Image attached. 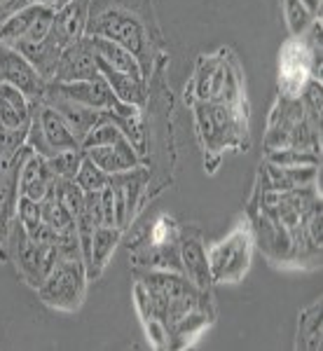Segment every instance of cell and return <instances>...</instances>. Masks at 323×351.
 Wrapping results in <instances>:
<instances>
[{
    "label": "cell",
    "mask_w": 323,
    "mask_h": 351,
    "mask_svg": "<svg viewBox=\"0 0 323 351\" xmlns=\"http://www.w3.org/2000/svg\"><path fill=\"white\" fill-rule=\"evenodd\" d=\"M127 47L139 59L143 75L164 68V40L152 0H89L87 33Z\"/></svg>",
    "instance_id": "cell-1"
},
{
    "label": "cell",
    "mask_w": 323,
    "mask_h": 351,
    "mask_svg": "<svg viewBox=\"0 0 323 351\" xmlns=\"http://www.w3.org/2000/svg\"><path fill=\"white\" fill-rule=\"evenodd\" d=\"M190 104L192 101H211V104L241 108L243 89L239 68H237V64L230 59L225 49L211 56H200L195 77H192L190 84Z\"/></svg>",
    "instance_id": "cell-2"
},
{
    "label": "cell",
    "mask_w": 323,
    "mask_h": 351,
    "mask_svg": "<svg viewBox=\"0 0 323 351\" xmlns=\"http://www.w3.org/2000/svg\"><path fill=\"white\" fill-rule=\"evenodd\" d=\"M87 281L82 253H56V263L38 288V298L52 309L77 311L87 295Z\"/></svg>",
    "instance_id": "cell-3"
},
{
    "label": "cell",
    "mask_w": 323,
    "mask_h": 351,
    "mask_svg": "<svg viewBox=\"0 0 323 351\" xmlns=\"http://www.w3.org/2000/svg\"><path fill=\"white\" fill-rule=\"evenodd\" d=\"M192 106L204 150L220 152L225 148H239L241 136L246 134V117L241 108L211 101H192Z\"/></svg>",
    "instance_id": "cell-4"
},
{
    "label": "cell",
    "mask_w": 323,
    "mask_h": 351,
    "mask_svg": "<svg viewBox=\"0 0 323 351\" xmlns=\"http://www.w3.org/2000/svg\"><path fill=\"white\" fill-rule=\"evenodd\" d=\"M8 260L14 263L21 279L38 291L56 263V246L31 241V237L26 234V230L16 220L8 239Z\"/></svg>",
    "instance_id": "cell-5"
},
{
    "label": "cell",
    "mask_w": 323,
    "mask_h": 351,
    "mask_svg": "<svg viewBox=\"0 0 323 351\" xmlns=\"http://www.w3.org/2000/svg\"><path fill=\"white\" fill-rule=\"evenodd\" d=\"M26 143L31 145L38 155H43L45 160L54 157L56 152L80 148V141L71 132L68 122L52 108V106L45 104V101L33 104V117H31V129H28Z\"/></svg>",
    "instance_id": "cell-6"
},
{
    "label": "cell",
    "mask_w": 323,
    "mask_h": 351,
    "mask_svg": "<svg viewBox=\"0 0 323 351\" xmlns=\"http://www.w3.org/2000/svg\"><path fill=\"white\" fill-rule=\"evenodd\" d=\"M208 256V267H211L213 284H235L251 267L253 256V232L246 225H239L228 239L215 243Z\"/></svg>",
    "instance_id": "cell-7"
},
{
    "label": "cell",
    "mask_w": 323,
    "mask_h": 351,
    "mask_svg": "<svg viewBox=\"0 0 323 351\" xmlns=\"http://www.w3.org/2000/svg\"><path fill=\"white\" fill-rule=\"evenodd\" d=\"M56 8L47 3H26L0 21V45L40 43L49 36Z\"/></svg>",
    "instance_id": "cell-8"
},
{
    "label": "cell",
    "mask_w": 323,
    "mask_h": 351,
    "mask_svg": "<svg viewBox=\"0 0 323 351\" xmlns=\"http://www.w3.org/2000/svg\"><path fill=\"white\" fill-rule=\"evenodd\" d=\"M178 258H180V274L202 293H211L213 276L208 267V256L204 248L202 232L197 228H180L178 230Z\"/></svg>",
    "instance_id": "cell-9"
},
{
    "label": "cell",
    "mask_w": 323,
    "mask_h": 351,
    "mask_svg": "<svg viewBox=\"0 0 323 351\" xmlns=\"http://www.w3.org/2000/svg\"><path fill=\"white\" fill-rule=\"evenodd\" d=\"M0 82L12 84L33 104L43 101L47 89V80L31 66V61L8 45H0Z\"/></svg>",
    "instance_id": "cell-10"
},
{
    "label": "cell",
    "mask_w": 323,
    "mask_h": 351,
    "mask_svg": "<svg viewBox=\"0 0 323 351\" xmlns=\"http://www.w3.org/2000/svg\"><path fill=\"white\" fill-rule=\"evenodd\" d=\"M99 75L96 68V54L92 47V40L87 36L80 40L66 45L61 49L59 64H56L52 82H77V80H92Z\"/></svg>",
    "instance_id": "cell-11"
},
{
    "label": "cell",
    "mask_w": 323,
    "mask_h": 351,
    "mask_svg": "<svg viewBox=\"0 0 323 351\" xmlns=\"http://www.w3.org/2000/svg\"><path fill=\"white\" fill-rule=\"evenodd\" d=\"M43 101L52 106V108L64 117L68 122V127H71V132L75 134V138L80 141V143L84 136L104 120V112H106V110H94V108H89V106H82V104H77V101H71V99H66V96L56 94L54 89L49 87V82H47V89H45Z\"/></svg>",
    "instance_id": "cell-12"
},
{
    "label": "cell",
    "mask_w": 323,
    "mask_h": 351,
    "mask_svg": "<svg viewBox=\"0 0 323 351\" xmlns=\"http://www.w3.org/2000/svg\"><path fill=\"white\" fill-rule=\"evenodd\" d=\"M16 185H19V195L31 197L36 202H40L54 185V176L49 171L47 160L43 155H38L28 143L19 164V180H16Z\"/></svg>",
    "instance_id": "cell-13"
},
{
    "label": "cell",
    "mask_w": 323,
    "mask_h": 351,
    "mask_svg": "<svg viewBox=\"0 0 323 351\" xmlns=\"http://www.w3.org/2000/svg\"><path fill=\"white\" fill-rule=\"evenodd\" d=\"M84 155H87L99 169H104L108 176L132 171V169L143 164L141 152L136 150V145L127 138V136L117 141V143H112V145H101V148L84 150Z\"/></svg>",
    "instance_id": "cell-14"
},
{
    "label": "cell",
    "mask_w": 323,
    "mask_h": 351,
    "mask_svg": "<svg viewBox=\"0 0 323 351\" xmlns=\"http://www.w3.org/2000/svg\"><path fill=\"white\" fill-rule=\"evenodd\" d=\"M89 0H68L61 8H56L52 36L59 40L61 47L80 40L87 33Z\"/></svg>",
    "instance_id": "cell-15"
},
{
    "label": "cell",
    "mask_w": 323,
    "mask_h": 351,
    "mask_svg": "<svg viewBox=\"0 0 323 351\" xmlns=\"http://www.w3.org/2000/svg\"><path fill=\"white\" fill-rule=\"evenodd\" d=\"M96 68H99V73L106 77V82L110 84V89L115 92V96L122 101V104L136 106V108L143 110V106L148 104L150 80H145V77L124 75V73L112 71V68H108L106 64H99V61H96Z\"/></svg>",
    "instance_id": "cell-16"
},
{
    "label": "cell",
    "mask_w": 323,
    "mask_h": 351,
    "mask_svg": "<svg viewBox=\"0 0 323 351\" xmlns=\"http://www.w3.org/2000/svg\"><path fill=\"white\" fill-rule=\"evenodd\" d=\"M87 38L92 40V47H94V54L99 64H106L108 68H112V71H117V73H124V75L145 77L139 59H136L127 47H122V45H117L112 40H106V38H94V36H87ZM145 80H148V77H145Z\"/></svg>",
    "instance_id": "cell-17"
},
{
    "label": "cell",
    "mask_w": 323,
    "mask_h": 351,
    "mask_svg": "<svg viewBox=\"0 0 323 351\" xmlns=\"http://www.w3.org/2000/svg\"><path fill=\"white\" fill-rule=\"evenodd\" d=\"M122 232L120 228H110V225H99L94 230L92 237V248H89V260H87V276L89 281L99 279L104 274V269L110 263L112 253H115L117 243L122 239Z\"/></svg>",
    "instance_id": "cell-18"
},
{
    "label": "cell",
    "mask_w": 323,
    "mask_h": 351,
    "mask_svg": "<svg viewBox=\"0 0 323 351\" xmlns=\"http://www.w3.org/2000/svg\"><path fill=\"white\" fill-rule=\"evenodd\" d=\"M12 47L31 61V66L40 73L45 80L52 82L56 64H59V56H61V49H64L59 45V40L52 36V31H49V36L40 43H16V45H12Z\"/></svg>",
    "instance_id": "cell-19"
},
{
    "label": "cell",
    "mask_w": 323,
    "mask_h": 351,
    "mask_svg": "<svg viewBox=\"0 0 323 351\" xmlns=\"http://www.w3.org/2000/svg\"><path fill=\"white\" fill-rule=\"evenodd\" d=\"M33 117V101L8 82H0V124L3 127H28Z\"/></svg>",
    "instance_id": "cell-20"
},
{
    "label": "cell",
    "mask_w": 323,
    "mask_h": 351,
    "mask_svg": "<svg viewBox=\"0 0 323 351\" xmlns=\"http://www.w3.org/2000/svg\"><path fill=\"white\" fill-rule=\"evenodd\" d=\"M296 347L304 349V351H319L321 349V300L311 302L309 307L300 314Z\"/></svg>",
    "instance_id": "cell-21"
},
{
    "label": "cell",
    "mask_w": 323,
    "mask_h": 351,
    "mask_svg": "<svg viewBox=\"0 0 323 351\" xmlns=\"http://www.w3.org/2000/svg\"><path fill=\"white\" fill-rule=\"evenodd\" d=\"M40 208H43V223L49 225L56 234H66V232L75 230V220L64 208V204L56 199L54 190H49L40 199Z\"/></svg>",
    "instance_id": "cell-22"
},
{
    "label": "cell",
    "mask_w": 323,
    "mask_h": 351,
    "mask_svg": "<svg viewBox=\"0 0 323 351\" xmlns=\"http://www.w3.org/2000/svg\"><path fill=\"white\" fill-rule=\"evenodd\" d=\"M84 160V150L82 148H75V150H64V152H56L54 157L47 160V167L52 171L54 178H61V180H73L80 169V164Z\"/></svg>",
    "instance_id": "cell-23"
},
{
    "label": "cell",
    "mask_w": 323,
    "mask_h": 351,
    "mask_svg": "<svg viewBox=\"0 0 323 351\" xmlns=\"http://www.w3.org/2000/svg\"><path fill=\"white\" fill-rule=\"evenodd\" d=\"M73 180H75V185L82 192H101L108 183H110V176H108L104 169L96 167V164L84 155V160Z\"/></svg>",
    "instance_id": "cell-24"
},
{
    "label": "cell",
    "mask_w": 323,
    "mask_h": 351,
    "mask_svg": "<svg viewBox=\"0 0 323 351\" xmlns=\"http://www.w3.org/2000/svg\"><path fill=\"white\" fill-rule=\"evenodd\" d=\"M321 157L314 150H298V148H281L270 152V164L274 167H319Z\"/></svg>",
    "instance_id": "cell-25"
},
{
    "label": "cell",
    "mask_w": 323,
    "mask_h": 351,
    "mask_svg": "<svg viewBox=\"0 0 323 351\" xmlns=\"http://www.w3.org/2000/svg\"><path fill=\"white\" fill-rule=\"evenodd\" d=\"M283 14H286V24L291 28L293 38H300L311 26L316 16L302 5V0H283Z\"/></svg>",
    "instance_id": "cell-26"
},
{
    "label": "cell",
    "mask_w": 323,
    "mask_h": 351,
    "mask_svg": "<svg viewBox=\"0 0 323 351\" xmlns=\"http://www.w3.org/2000/svg\"><path fill=\"white\" fill-rule=\"evenodd\" d=\"M16 220H19V225L26 230V234H33V232L43 225L40 202L19 195V199H16Z\"/></svg>",
    "instance_id": "cell-27"
}]
</instances>
